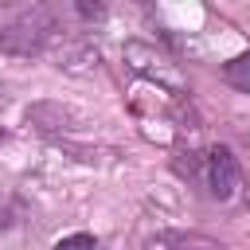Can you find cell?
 Segmentation results:
<instances>
[{
    "label": "cell",
    "instance_id": "obj_5",
    "mask_svg": "<svg viewBox=\"0 0 250 250\" xmlns=\"http://www.w3.org/2000/svg\"><path fill=\"white\" fill-rule=\"evenodd\" d=\"M223 82H230L234 90L250 94V51H242V55H234V59L223 62Z\"/></svg>",
    "mask_w": 250,
    "mask_h": 250
},
{
    "label": "cell",
    "instance_id": "obj_4",
    "mask_svg": "<svg viewBox=\"0 0 250 250\" xmlns=\"http://www.w3.org/2000/svg\"><path fill=\"white\" fill-rule=\"evenodd\" d=\"M145 250H227L223 242L207 234H184V230H156L145 238Z\"/></svg>",
    "mask_w": 250,
    "mask_h": 250
},
{
    "label": "cell",
    "instance_id": "obj_3",
    "mask_svg": "<svg viewBox=\"0 0 250 250\" xmlns=\"http://www.w3.org/2000/svg\"><path fill=\"white\" fill-rule=\"evenodd\" d=\"M203 184L215 199H230L238 191V160L227 145H215L203 152Z\"/></svg>",
    "mask_w": 250,
    "mask_h": 250
},
{
    "label": "cell",
    "instance_id": "obj_6",
    "mask_svg": "<svg viewBox=\"0 0 250 250\" xmlns=\"http://www.w3.org/2000/svg\"><path fill=\"white\" fill-rule=\"evenodd\" d=\"M55 250H98V238H94V234H86V230H78V234L59 238V242H55Z\"/></svg>",
    "mask_w": 250,
    "mask_h": 250
},
{
    "label": "cell",
    "instance_id": "obj_7",
    "mask_svg": "<svg viewBox=\"0 0 250 250\" xmlns=\"http://www.w3.org/2000/svg\"><path fill=\"white\" fill-rule=\"evenodd\" d=\"M0 141H4V129H0Z\"/></svg>",
    "mask_w": 250,
    "mask_h": 250
},
{
    "label": "cell",
    "instance_id": "obj_2",
    "mask_svg": "<svg viewBox=\"0 0 250 250\" xmlns=\"http://www.w3.org/2000/svg\"><path fill=\"white\" fill-rule=\"evenodd\" d=\"M55 35H59V27H55L51 12H43V8H31V12H23L20 20H12V23L0 31V39H4L12 51H20V55H31V51L47 47Z\"/></svg>",
    "mask_w": 250,
    "mask_h": 250
},
{
    "label": "cell",
    "instance_id": "obj_1",
    "mask_svg": "<svg viewBox=\"0 0 250 250\" xmlns=\"http://www.w3.org/2000/svg\"><path fill=\"white\" fill-rule=\"evenodd\" d=\"M125 62H129V70H137L141 78H148V82H156L160 90H172V94H188V82H184V74H180V66L164 55V51H156L152 43H125Z\"/></svg>",
    "mask_w": 250,
    "mask_h": 250
}]
</instances>
